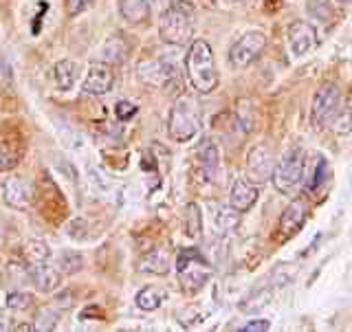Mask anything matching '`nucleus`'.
I'll use <instances>...</instances> for the list:
<instances>
[{
    "mask_svg": "<svg viewBox=\"0 0 352 332\" xmlns=\"http://www.w3.org/2000/svg\"><path fill=\"white\" fill-rule=\"evenodd\" d=\"M337 3H341V5H350L352 0H337Z\"/></svg>",
    "mask_w": 352,
    "mask_h": 332,
    "instance_id": "obj_35",
    "label": "nucleus"
},
{
    "mask_svg": "<svg viewBox=\"0 0 352 332\" xmlns=\"http://www.w3.org/2000/svg\"><path fill=\"white\" fill-rule=\"evenodd\" d=\"M29 275H31V282L36 284V289L40 293H53L60 286V282H62L58 269H53L49 262H36V264H31Z\"/></svg>",
    "mask_w": 352,
    "mask_h": 332,
    "instance_id": "obj_15",
    "label": "nucleus"
},
{
    "mask_svg": "<svg viewBox=\"0 0 352 332\" xmlns=\"http://www.w3.org/2000/svg\"><path fill=\"white\" fill-rule=\"evenodd\" d=\"M135 302H137V306L141 308V311L152 313L165 302V291L159 289V286H146V289H141L137 293Z\"/></svg>",
    "mask_w": 352,
    "mask_h": 332,
    "instance_id": "obj_20",
    "label": "nucleus"
},
{
    "mask_svg": "<svg viewBox=\"0 0 352 332\" xmlns=\"http://www.w3.org/2000/svg\"><path fill=\"white\" fill-rule=\"evenodd\" d=\"M231 3H236V5H245V3H253V0H231Z\"/></svg>",
    "mask_w": 352,
    "mask_h": 332,
    "instance_id": "obj_34",
    "label": "nucleus"
},
{
    "mask_svg": "<svg viewBox=\"0 0 352 332\" xmlns=\"http://www.w3.org/2000/svg\"><path fill=\"white\" fill-rule=\"evenodd\" d=\"M258 201V185H253L249 179H238L231 187L229 194V205L236 209V212L245 214L249 209L256 205Z\"/></svg>",
    "mask_w": 352,
    "mask_h": 332,
    "instance_id": "obj_14",
    "label": "nucleus"
},
{
    "mask_svg": "<svg viewBox=\"0 0 352 332\" xmlns=\"http://www.w3.org/2000/svg\"><path fill=\"white\" fill-rule=\"evenodd\" d=\"M339 106H341V91L335 84H324L313 99L311 124L319 130L328 128L333 124V119L339 115Z\"/></svg>",
    "mask_w": 352,
    "mask_h": 332,
    "instance_id": "obj_6",
    "label": "nucleus"
},
{
    "mask_svg": "<svg viewBox=\"0 0 352 332\" xmlns=\"http://www.w3.org/2000/svg\"><path fill=\"white\" fill-rule=\"evenodd\" d=\"M11 80H14V73H11V66L7 62V58L0 53V95H3L7 88L11 86Z\"/></svg>",
    "mask_w": 352,
    "mask_h": 332,
    "instance_id": "obj_29",
    "label": "nucleus"
},
{
    "mask_svg": "<svg viewBox=\"0 0 352 332\" xmlns=\"http://www.w3.org/2000/svg\"><path fill=\"white\" fill-rule=\"evenodd\" d=\"M326 176H328V163L324 159H319L317 163V168L313 172V176H308V190H317L319 185H324L326 183Z\"/></svg>",
    "mask_w": 352,
    "mask_h": 332,
    "instance_id": "obj_25",
    "label": "nucleus"
},
{
    "mask_svg": "<svg viewBox=\"0 0 352 332\" xmlns=\"http://www.w3.org/2000/svg\"><path fill=\"white\" fill-rule=\"evenodd\" d=\"M60 324V313L55 311H42L38 315V330H55Z\"/></svg>",
    "mask_w": 352,
    "mask_h": 332,
    "instance_id": "obj_28",
    "label": "nucleus"
},
{
    "mask_svg": "<svg viewBox=\"0 0 352 332\" xmlns=\"http://www.w3.org/2000/svg\"><path fill=\"white\" fill-rule=\"evenodd\" d=\"M198 128H201V117H198V108L194 99L179 97L174 102L170 117H168V132L174 141L185 143L196 137Z\"/></svg>",
    "mask_w": 352,
    "mask_h": 332,
    "instance_id": "obj_3",
    "label": "nucleus"
},
{
    "mask_svg": "<svg viewBox=\"0 0 352 332\" xmlns=\"http://www.w3.org/2000/svg\"><path fill=\"white\" fill-rule=\"evenodd\" d=\"M264 47H267V38L260 31H249L245 33L238 42H234V47L229 49V62L234 69H247L256 62Z\"/></svg>",
    "mask_w": 352,
    "mask_h": 332,
    "instance_id": "obj_7",
    "label": "nucleus"
},
{
    "mask_svg": "<svg viewBox=\"0 0 352 332\" xmlns=\"http://www.w3.org/2000/svg\"><path fill=\"white\" fill-rule=\"evenodd\" d=\"M308 14L319 22L333 20V5L330 0H308Z\"/></svg>",
    "mask_w": 352,
    "mask_h": 332,
    "instance_id": "obj_22",
    "label": "nucleus"
},
{
    "mask_svg": "<svg viewBox=\"0 0 352 332\" xmlns=\"http://www.w3.org/2000/svg\"><path fill=\"white\" fill-rule=\"evenodd\" d=\"M93 0H66V7H69V14L71 16H77L82 14V11H86L88 7H91Z\"/></svg>",
    "mask_w": 352,
    "mask_h": 332,
    "instance_id": "obj_33",
    "label": "nucleus"
},
{
    "mask_svg": "<svg viewBox=\"0 0 352 332\" xmlns=\"http://www.w3.org/2000/svg\"><path fill=\"white\" fill-rule=\"evenodd\" d=\"M115 86V73L106 62H93L88 66L82 82V93L91 97H102Z\"/></svg>",
    "mask_w": 352,
    "mask_h": 332,
    "instance_id": "obj_9",
    "label": "nucleus"
},
{
    "mask_svg": "<svg viewBox=\"0 0 352 332\" xmlns=\"http://www.w3.org/2000/svg\"><path fill=\"white\" fill-rule=\"evenodd\" d=\"M286 40H289V51L293 58H304L306 53H311L317 44V31L311 22L297 20L286 31Z\"/></svg>",
    "mask_w": 352,
    "mask_h": 332,
    "instance_id": "obj_10",
    "label": "nucleus"
},
{
    "mask_svg": "<svg viewBox=\"0 0 352 332\" xmlns=\"http://www.w3.org/2000/svg\"><path fill=\"white\" fill-rule=\"evenodd\" d=\"M141 271L143 273H154V275H165L170 271V256L165 249H154L146 258L141 260Z\"/></svg>",
    "mask_w": 352,
    "mask_h": 332,
    "instance_id": "obj_19",
    "label": "nucleus"
},
{
    "mask_svg": "<svg viewBox=\"0 0 352 332\" xmlns=\"http://www.w3.org/2000/svg\"><path fill=\"white\" fill-rule=\"evenodd\" d=\"M198 161H201V168L205 172L207 179H212L218 170V163H220V157H218V148L214 146L212 141H205L201 150H198Z\"/></svg>",
    "mask_w": 352,
    "mask_h": 332,
    "instance_id": "obj_21",
    "label": "nucleus"
},
{
    "mask_svg": "<svg viewBox=\"0 0 352 332\" xmlns=\"http://www.w3.org/2000/svg\"><path fill=\"white\" fill-rule=\"evenodd\" d=\"M275 172V157L269 146H253L249 157H247V179L253 185H262L264 181H271V176Z\"/></svg>",
    "mask_w": 352,
    "mask_h": 332,
    "instance_id": "obj_8",
    "label": "nucleus"
},
{
    "mask_svg": "<svg viewBox=\"0 0 352 332\" xmlns=\"http://www.w3.org/2000/svg\"><path fill=\"white\" fill-rule=\"evenodd\" d=\"M187 80L198 93H212L218 86V71L214 64L212 47L205 40H194L185 55Z\"/></svg>",
    "mask_w": 352,
    "mask_h": 332,
    "instance_id": "obj_1",
    "label": "nucleus"
},
{
    "mask_svg": "<svg viewBox=\"0 0 352 332\" xmlns=\"http://www.w3.org/2000/svg\"><path fill=\"white\" fill-rule=\"evenodd\" d=\"M271 179L275 187H278V192L293 194V190H297V185L304 179V150L302 148L286 150L280 163L275 165V172Z\"/></svg>",
    "mask_w": 352,
    "mask_h": 332,
    "instance_id": "obj_4",
    "label": "nucleus"
},
{
    "mask_svg": "<svg viewBox=\"0 0 352 332\" xmlns=\"http://www.w3.org/2000/svg\"><path fill=\"white\" fill-rule=\"evenodd\" d=\"M187 236H192L196 238L198 234H201V212H198V207L196 205H190L187 207Z\"/></svg>",
    "mask_w": 352,
    "mask_h": 332,
    "instance_id": "obj_26",
    "label": "nucleus"
},
{
    "mask_svg": "<svg viewBox=\"0 0 352 332\" xmlns=\"http://www.w3.org/2000/svg\"><path fill=\"white\" fill-rule=\"evenodd\" d=\"M137 115V106L132 104V102H117V106H115V117L119 119V121H128V119H132Z\"/></svg>",
    "mask_w": 352,
    "mask_h": 332,
    "instance_id": "obj_31",
    "label": "nucleus"
},
{
    "mask_svg": "<svg viewBox=\"0 0 352 332\" xmlns=\"http://www.w3.org/2000/svg\"><path fill=\"white\" fill-rule=\"evenodd\" d=\"M27 258H29L31 264H36V262H49L51 251H49L47 245H44V242H31V245L27 247Z\"/></svg>",
    "mask_w": 352,
    "mask_h": 332,
    "instance_id": "obj_24",
    "label": "nucleus"
},
{
    "mask_svg": "<svg viewBox=\"0 0 352 332\" xmlns=\"http://www.w3.org/2000/svg\"><path fill=\"white\" fill-rule=\"evenodd\" d=\"M3 201L14 209H27L31 205V185L22 176H7L3 181Z\"/></svg>",
    "mask_w": 352,
    "mask_h": 332,
    "instance_id": "obj_12",
    "label": "nucleus"
},
{
    "mask_svg": "<svg viewBox=\"0 0 352 332\" xmlns=\"http://www.w3.org/2000/svg\"><path fill=\"white\" fill-rule=\"evenodd\" d=\"M240 223V212H236L234 207H229V209H220L218 212V218H216V225L218 229H223V231H231V229H236Z\"/></svg>",
    "mask_w": 352,
    "mask_h": 332,
    "instance_id": "obj_23",
    "label": "nucleus"
},
{
    "mask_svg": "<svg viewBox=\"0 0 352 332\" xmlns=\"http://www.w3.org/2000/svg\"><path fill=\"white\" fill-rule=\"evenodd\" d=\"M194 33V9L190 3H174L163 11L159 22V36L165 44L183 47L192 40Z\"/></svg>",
    "mask_w": 352,
    "mask_h": 332,
    "instance_id": "obj_2",
    "label": "nucleus"
},
{
    "mask_svg": "<svg viewBox=\"0 0 352 332\" xmlns=\"http://www.w3.org/2000/svg\"><path fill=\"white\" fill-rule=\"evenodd\" d=\"M179 280L185 291H201L203 286L212 278V269L207 267V262L201 258V253L196 249H187L179 256Z\"/></svg>",
    "mask_w": 352,
    "mask_h": 332,
    "instance_id": "obj_5",
    "label": "nucleus"
},
{
    "mask_svg": "<svg viewBox=\"0 0 352 332\" xmlns=\"http://www.w3.org/2000/svg\"><path fill=\"white\" fill-rule=\"evenodd\" d=\"M269 330H271V324L267 319H253V322L240 328V332H269Z\"/></svg>",
    "mask_w": 352,
    "mask_h": 332,
    "instance_id": "obj_32",
    "label": "nucleus"
},
{
    "mask_svg": "<svg viewBox=\"0 0 352 332\" xmlns=\"http://www.w3.org/2000/svg\"><path fill=\"white\" fill-rule=\"evenodd\" d=\"M0 245H3V229H0Z\"/></svg>",
    "mask_w": 352,
    "mask_h": 332,
    "instance_id": "obj_36",
    "label": "nucleus"
},
{
    "mask_svg": "<svg viewBox=\"0 0 352 332\" xmlns=\"http://www.w3.org/2000/svg\"><path fill=\"white\" fill-rule=\"evenodd\" d=\"M306 216H308V209H306L304 201L289 203V207H286L282 212V216H280V238L282 240L293 238L297 231L304 227Z\"/></svg>",
    "mask_w": 352,
    "mask_h": 332,
    "instance_id": "obj_13",
    "label": "nucleus"
},
{
    "mask_svg": "<svg viewBox=\"0 0 352 332\" xmlns=\"http://www.w3.org/2000/svg\"><path fill=\"white\" fill-rule=\"evenodd\" d=\"M330 126L335 128L337 135H348V132H352V115L350 113H339Z\"/></svg>",
    "mask_w": 352,
    "mask_h": 332,
    "instance_id": "obj_30",
    "label": "nucleus"
},
{
    "mask_svg": "<svg viewBox=\"0 0 352 332\" xmlns=\"http://www.w3.org/2000/svg\"><path fill=\"white\" fill-rule=\"evenodd\" d=\"M137 73H139V80L148 86H165L170 80H174L176 69L174 64H170L168 60H146V62H139L137 66Z\"/></svg>",
    "mask_w": 352,
    "mask_h": 332,
    "instance_id": "obj_11",
    "label": "nucleus"
},
{
    "mask_svg": "<svg viewBox=\"0 0 352 332\" xmlns=\"http://www.w3.org/2000/svg\"><path fill=\"white\" fill-rule=\"evenodd\" d=\"M119 14L130 25H139V22L148 20L150 5L148 0H119Z\"/></svg>",
    "mask_w": 352,
    "mask_h": 332,
    "instance_id": "obj_18",
    "label": "nucleus"
},
{
    "mask_svg": "<svg viewBox=\"0 0 352 332\" xmlns=\"http://www.w3.org/2000/svg\"><path fill=\"white\" fill-rule=\"evenodd\" d=\"M77 73H80V69H77V64L73 60H62L55 64L53 80H55V86H58V91L62 93L73 91L77 84Z\"/></svg>",
    "mask_w": 352,
    "mask_h": 332,
    "instance_id": "obj_17",
    "label": "nucleus"
},
{
    "mask_svg": "<svg viewBox=\"0 0 352 332\" xmlns=\"http://www.w3.org/2000/svg\"><path fill=\"white\" fill-rule=\"evenodd\" d=\"M33 297L29 293H11L9 300H7V306L11 308V311H27V308L31 306Z\"/></svg>",
    "mask_w": 352,
    "mask_h": 332,
    "instance_id": "obj_27",
    "label": "nucleus"
},
{
    "mask_svg": "<svg viewBox=\"0 0 352 332\" xmlns=\"http://www.w3.org/2000/svg\"><path fill=\"white\" fill-rule=\"evenodd\" d=\"M20 157H22V143L18 137L9 135L5 139H0V172L14 170Z\"/></svg>",
    "mask_w": 352,
    "mask_h": 332,
    "instance_id": "obj_16",
    "label": "nucleus"
}]
</instances>
